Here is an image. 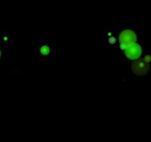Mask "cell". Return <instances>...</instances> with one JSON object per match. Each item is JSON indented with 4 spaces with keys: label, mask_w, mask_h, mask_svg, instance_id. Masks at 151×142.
I'll use <instances>...</instances> for the list:
<instances>
[{
    "label": "cell",
    "mask_w": 151,
    "mask_h": 142,
    "mask_svg": "<svg viewBox=\"0 0 151 142\" xmlns=\"http://www.w3.org/2000/svg\"><path fill=\"white\" fill-rule=\"evenodd\" d=\"M136 35L130 30H125L121 33L119 36L120 47L122 50H126V48L134 44L136 42Z\"/></svg>",
    "instance_id": "1"
},
{
    "label": "cell",
    "mask_w": 151,
    "mask_h": 142,
    "mask_svg": "<svg viewBox=\"0 0 151 142\" xmlns=\"http://www.w3.org/2000/svg\"><path fill=\"white\" fill-rule=\"evenodd\" d=\"M150 65L145 59H141L136 61L132 65V70L137 76H144L148 73Z\"/></svg>",
    "instance_id": "2"
},
{
    "label": "cell",
    "mask_w": 151,
    "mask_h": 142,
    "mask_svg": "<svg viewBox=\"0 0 151 142\" xmlns=\"http://www.w3.org/2000/svg\"><path fill=\"white\" fill-rule=\"evenodd\" d=\"M142 54V48L138 44H132L125 50V55L128 59L135 60L140 57Z\"/></svg>",
    "instance_id": "3"
},
{
    "label": "cell",
    "mask_w": 151,
    "mask_h": 142,
    "mask_svg": "<svg viewBox=\"0 0 151 142\" xmlns=\"http://www.w3.org/2000/svg\"><path fill=\"white\" fill-rule=\"evenodd\" d=\"M50 52V49L47 46L44 45L41 47V53L42 55H47Z\"/></svg>",
    "instance_id": "4"
},
{
    "label": "cell",
    "mask_w": 151,
    "mask_h": 142,
    "mask_svg": "<svg viewBox=\"0 0 151 142\" xmlns=\"http://www.w3.org/2000/svg\"><path fill=\"white\" fill-rule=\"evenodd\" d=\"M0 56H1V52H0Z\"/></svg>",
    "instance_id": "5"
}]
</instances>
